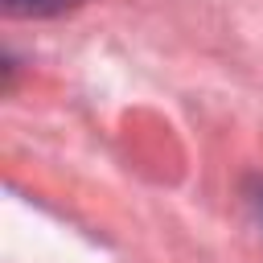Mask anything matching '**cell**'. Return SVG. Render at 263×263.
<instances>
[{
	"mask_svg": "<svg viewBox=\"0 0 263 263\" xmlns=\"http://www.w3.org/2000/svg\"><path fill=\"white\" fill-rule=\"evenodd\" d=\"M74 4H82V0H4V8L12 16H58Z\"/></svg>",
	"mask_w": 263,
	"mask_h": 263,
	"instance_id": "obj_1",
	"label": "cell"
},
{
	"mask_svg": "<svg viewBox=\"0 0 263 263\" xmlns=\"http://www.w3.org/2000/svg\"><path fill=\"white\" fill-rule=\"evenodd\" d=\"M251 205H255V214H259V222H263V185H255V193H251Z\"/></svg>",
	"mask_w": 263,
	"mask_h": 263,
	"instance_id": "obj_2",
	"label": "cell"
}]
</instances>
